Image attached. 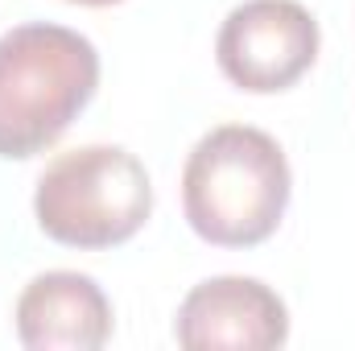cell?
<instances>
[{"label":"cell","mask_w":355,"mask_h":351,"mask_svg":"<svg viewBox=\"0 0 355 351\" xmlns=\"http://www.w3.org/2000/svg\"><path fill=\"white\" fill-rule=\"evenodd\" d=\"M293 174L277 137L252 124H219L194 141L182 166V215L215 248H257L281 228Z\"/></svg>","instance_id":"1"},{"label":"cell","mask_w":355,"mask_h":351,"mask_svg":"<svg viewBox=\"0 0 355 351\" xmlns=\"http://www.w3.org/2000/svg\"><path fill=\"white\" fill-rule=\"evenodd\" d=\"M99 87V50L79 29L25 21L0 33V157L46 153Z\"/></svg>","instance_id":"2"},{"label":"cell","mask_w":355,"mask_h":351,"mask_svg":"<svg viewBox=\"0 0 355 351\" xmlns=\"http://www.w3.org/2000/svg\"><path fill=\"white\" fill-rule=\"evenodd\" d=\"M153 215V182L124 145H79L58 153L33 190L37 228L67 248L103 252L128 244Z\"/></svg>","instance_id":"3"},{"label":"cell","mask_w":355,"mask_h":351,"mask_svg":"<svg viewBox=\"0 0 355 351\" xmlns=\"http://www.w3.org/2000/svg\"><path fill=\"white\" fill-rule=\"evenodd\" d=\"M318 21L297 0H244L215 37V62L240 91H289L318 58Z\"/></svg>","instance_id":"4"},{"label":"cell","mask_w":355,"mask_h":351,"mask_svg":"<svg viewBox=\"0 0 355 351\" xmlns=\"http://www.w3.org/2000/svg\"><path fill=\"white\" fill-rule=\"evenodd\" d=\"M174 339L186 351H272L289 339V310L257 277H207L182 298Z\"/></svg>","instance_id":"5"},{"label":"cell","mask_w":355,"mask_h":351,"mask_svg":"<svg viewBox=\"0 0 355 351\" xmlns=\"http://www.w3.org/2000/svg\"><path fill=\"white\" fill-rule=\"evenodd\" d=\"M17 339L29 351H99L112 339V302L75 268L33 277L17 298Z\"/></svg>","instance_id":"6"},{"label":"cell","mask_w":355,"mask_h":351,"mask_svg":"<svg viewBox=\"0 0 355 351\" xmlns=\"http://www.w3.org/2000/svg\"><path fill=\"white\" fill-rule=\"evenodd\" d=\"M71 4H87V8H107V4H120V0H71Z\"/></svg>","instance_id":"7"}]
</instances>
